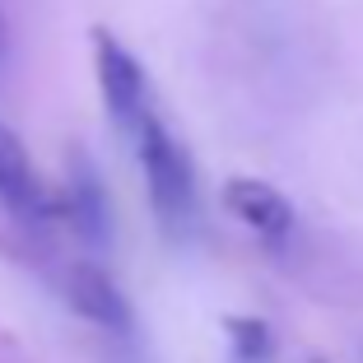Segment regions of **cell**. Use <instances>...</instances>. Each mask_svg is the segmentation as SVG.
Returning <instances> with one entry per match:
<instances>
[{"instance_id": "1", "label": "cell", "mask_w": 363, "mask_h": 363, "mask_svg": "<svg viewBox=\"0 0 363 363\" xmlns=\"http://www.w3.org/2000/svg\"><path fill=\"white\" fill-rule=\"evenodd\" d=\"M140 172H145V191H150V210L159 219V228L168 238H191L201 201H196V163L186 154V145L177 140V130L163 121L159 107H150L140 126L130 130Z\"/></svg>"}, {"instance_id": "2", "label": "cell", "mask_w": 363, "mask_h": 363, "mask_svg": "<svg viewBox=\"0 0 363 363\" xmlns=\"http://www.w3.org/2000/svg\"><path fill=\"white\" fill-rule=\"evenodd\" d=\"M89 38H94V70H98V89H103V107H107V117H112V126L121 135H130L140 126V117L154 107L150 75H145L140 56L121 43L117 33L94 28Z\"/></svg>"}, {"instance_id": "3", "label": "cell", "mask_w": 363, "mask_h": 363, "mask_svg": "<svg viewBox=\"0 0 363 363\" xmlns=\"http://www.w3.org/2000/svg\"><path fill=\"white\" fill-rule=\"evenodd\" d=\"M56 214H65V224L75 228L89 247H107L112 242V205H107V186L98 177L89 154H70L65 168V186L56 196Z\"/></svg>"}, {"instance_id": "4", "label": "cell", "mask_w": 363, "mask_h": 363, "mask_svg": "<svg viewBox=\"0 0 363 363\" xmlns=\"http://www.w3.org/2000/svg\"><path fill=\"white\" fill-rule=\"evenodd\" d=\"M224 210L233 214L238 224H247L261 242L279 247L294 238L298 228V214H294V201H289L279 186L261 177H228L224 182Z\"/></svg>"}, {"instance_id": "5", "label": "cell", "mask_w": 363, "mask_h": 363, "mask_svg": "<svg viewBox=\"0 0 363 363\" xmlns=\"http://www.w3.org/2000/svg\"><path fill=\"white\" fill-rule=\"evenodd\" d=\"M0 205L23 224H47L56 214V196L47 191V182L38 177L28 150L5 121H0Z\"/></svg>"}, {"instance_id": "6", "label": "cell", "mask_w": 363, "mask_h": 363, "mask_svg": "<svg viewBox=\"0 0 363 363\" xmlns=\"http://www.w3.org/2000/svg\"><path fill=\"white\" fill-rule=\"evenodd\" d=\"M65 298L84 321H94L98 331L107 335H130L135 331V312H130L126 294L117 289V279L107 275L94 261H79V266L65 270Z\"/></svg>"}, {"instance_id": "7", "label": "cell", "mask_w": 363, "mask_h": 363, "mask_svg": "<svg viewBox=\"0 0 363 363\" xmlns=\"http://www.w3.org/2000/svg\"><path fill=\"white\" fill-rule=\"evenodd\" d=\"M224 340L233 363H275V331L261 317H228Z\"/></svg>"}, {"instance_id": "8", "label": "cell", "mask_w": 363, "mask_h": 363, "mask_svg": "<svg viewBox=\"0 0 363 363\" xmlns=\"http://www.w3.org/2000/svg\"><path fill=\"white\" fill-rule=\"evenodd\" d=\"M5 47H10V23H5V10H0V61H5Z\"/></svg>"}]
</instances>
